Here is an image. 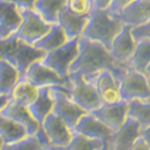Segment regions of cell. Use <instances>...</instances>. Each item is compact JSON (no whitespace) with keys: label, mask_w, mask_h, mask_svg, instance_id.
<instances>
[{"label":"cell","mask_w":150,"mask_h":150,"mask_svg":"<svg viewBox=\"0 0 150 150\" xmlns=\"http://www.w3.org/2000/svg\"><path fill=\"white\" fill-rule=\"evenodd\" d=\"M23 79L28 81L36 88L41 86H60V88L71 89V84L66 82L53 69L45 65L42 61H37L27 70Z\"/></svg>","instance_id":"8"},{"label":"cell","mask_w":150,"mask_h":150,"mask_svg":"<svg viewBox=\"0 0 150 150\" xmlns=\"http://www.w3.org/2000/svg\"><path fill=\"white\" fill-rule=\"evenodd\" d=\"M130 33L136 43L149 41L150 40V22L130 27Z\"/></svg>","instance_id":"32"},{"label":"cell","mask_w":150,"mask_h":150,"mask_svg":"<svg viewBox=\"0 0 150 150\" xmlns=\"http://www.w3.org/2000/svg\"><path fill=\"white\" fill-rule=\"evenodd\" d=\"M94 84L101 105H112L121 100L118 78L109 71H103L95 78Z\"/></svg>","instance_id":"14"},{"label":"cell","mask_w":150,"mask_h":150,"mask_svg":"<svg viewBox=\"0 0 150 150\" xmlns=\"http://www.w3.org/2000/svg\"><path fill=\"white\" fill-rule=\"evenodd\" d=\"M46 53L36 48L34 45H29L22 40H18V46L15 55V66L19 71L22 78L24 77L27 70L37 61H42Z\"/></svg>","instance_id":"17"},{"label":"cell","mask_w":150,"mask_h":150,"mask_svg":"<svg viewBox=\"0 0 150 150\" xmlns=\"http://www.w3.org/2000/svg\"><path fill=\"white\" fill-rule=\"evenodd\" d=\"M1 150H43V146L40 144L35 134L27 136L21 141L4 144Z\"/></svg>","instance_id":"30"},{"label":"cell","mask_w":150,"mask_h":150,"mask_svg":"<svg viewBox=\"0 0 150 150\" xmlns=\"http://www.w3.org/2000/svg\"><path fill=\"white\" fill-rule=\"evenodd\" d=\"M65 5L66 0H36L33 8L47 23L55 24L59 12Z\"/></svg>","instance_id":"26"},{"label":"cell","mask_w":150,"mask_h":150,"mask_svg":"<svg viewBox=\"0 0 150 150\" xmlns=\"http://www.w3.org/2000/svg\"><path fill=\"white\" fill-rule=\"evenodd\" d=\"M28 107H29L30 113L35 118V120L39 122V125L41 126V124L46 119V117L53 113L54 98L52 96L51 86H41V88H37L36 98Z\"/></svg>","instance_id":"18"},{"label":"cell","mask_w":150,"mask_h":150,"mask_svg":"<svg viewBox=\"0 0 150 150\" xmlns=\"http://www.w3.org/2000/svg\"><path fill=\"white\" fill-rule=\"evenodd\" d=\"M124 25H138L150 22V0H134L117 15Z\"/></svg>","instance_id":"16"},{"label":"cell","mask_w":150,"mask_h":150,"mask_svg":"<svg viewBox=\"0 0 150 150\" xmlns=\"http://www.w3.org/2000/svg\"><path fill=\"white\" fill-rule=\"evenodd\" d=\"M22 22V10L13 3L0 0V39L16 34Z\"/></svg>","instance_id":"15"},{"label":"cell","mask_w":150,"mask_h":150,"mask_svg":"<svg viewBox=\"0 0 150 150\" xmlns=\"http://www.w3.org/2000/svg\"><path fill=\"white\" fill-rule=\"evenodd\" d=\"M65 6L72 13L82 17H89L95 8L93 0H66Z\"/></svg>","instance_id":"31"},{"label":"cell","mask_w":150,"mask_h":150,"mask_svg":"<svg viewBox=\"0 0 150 150\" xmlns=\"http://www.w3.org/2000/svg\"><path fill=\"white\" fill-rule=\"evenodd\" d=\"M91 113L112 130H118L127 119V101H120L112 105H101Z\"/></svg>","instance_id":"12"},{"label":"cell","mask_w":150,"mask_h":150,"mask_svg":"<svg viewBox=\"0 0 150 150\" xmlns=\"http://www.w3.org/2000/svg\"><path fill=\"white\" fill-rule=\"evenodd\" d=\"M70 39L66 36L65 31L61 29L59 24L55 23V24H52L49 30L46 33V35H43L40 40H37L34 43V46L43 51L45 53H48L59 48L64 43H66Z\"/></svg>","instance_id":"23"},{"label":"cell","mask_w":150,"mask_h":150,"mask_svg":"<svg viewBox=\"0 0 150 150\" xmlns=\"http://www.w3.org/2000/svg\"><path fill=\"white\" fill-rule=\"evenodd\" d=\"M21 79L23 78L16 66L7 61H0V94L10 95Z\"/></svg>","instance_id":"25"},{"label":"cell","mask_w":150,"mask_h":150,"mask_svg":"<svg viewBox=\"0 0 150 150\" xmlns=\"http://www.w3.org/2000/svg\"><path fill=\"white\" fill-rule=\"evenodd\" d=\"M36 95H37V88L25 79H21L10 94L11 101L24 106H29L36 98Z\"/></svg>","instance_id":"27"},{"label":"cell","mask_w":150,"mask_h":150,"mask_svg":"<svg viewBox=\"0 0 150 150\" xmlns=\"http://www.w3.org/2000/svg\"><path fill=\"white\" fill-rule=\"evenodd\" d=\"M11 101V96L10 95H5V94H0V112H1L7 103Z\"/></svg>","instance_id":"37"},{"label":"cell","mask_w":150,"mask_h":150,"mask_svg":"<svg viewBox=\"0 0 150 150\" xmlns=\"http://www.w3.org/2000/svg\"><path fill=\"white\" fill-rule=\"evenodd\" d=\"M0 136H1L4 143L7 144L21 141L29 134L27 129L22 124L0 112Z\"/></svg>","instance_id":"22"},{"label":"cell","mask_w":150,"mask_h":150,"mask_svg":"<svg viewBox=\"0 0 150 150\" xmlns=\"http://www.w3.org/2000/svg\"><path fill=\"white\" fill-rule=\"evenodd\" d=\"M136 45L137 43L133 41L130 33V27L124 25L112 42L109 47V53L118 64L127 67V62L134 52Z\"/></svg>","instance_id":"13"},{"label":"cell","mask_w":150,"mask_h":150,"mask_svg":"<svg viewBox=\"0 0 150 150\" xmlns=\"http://www.w3.org/2000/svg\"><path fill=\"white\" fill-rule=\"evenodd\" d=\"M127 67L150 78V40L136 45L134 52L127 62Z\"/></svg>","instance_id":"21"},{"label":"cell","mask_w":150,"mask_h":150,"mask_svg":"<svg viewBox=\"0 0 150 150\" xmlns=\"http://www.w3.org/2000/svg\"><path fill=\"white\" fill-rule=\"evenodd\" d=\"M41 127L46 132L51 145L58 148H66L70 144L74 132L64 120L54 113L46 117L41 124Z\"/></svg>","instance_id":"9"},{"label":"cell","mask_w":150,"mask_h":150,"mask_svg":"<svg viewBox=\"0 0 150 150\" xmlns=\"http://www.w3.org/2000/svg\"><path fill=\"white\" fill-rule=\"evenodd\" d=\"M51 89L54 98L53 113L61 118L73 130L79 119L86 114V112L70 97L69 89L60 86H51Z\"/></svg>","instance_id":"5"},{"label":"cell","mask_w":150,"mask_h":150,"mask_svg":"<svg viewBox=\"0 0 150 150\" xmlns=\"http://www.w3.org/2000/svg\"><path fill=\"white\" fill-rule=\"evenodd\" d=\"M88 18L89 17H82L72 13L70 10L66 8V6H64L58 15L57 24L61 27L69 39H76V37L82 36L84 28L88 23Z\"/></svg>","instance_id":"20"},{"label":"cell","mask_w":150,"mask_h":150,"mask_svg":"<svg viewBox=\"0 0 150 150\" xmlns=\"http://www.w3.org/2000/svg\"><path fill=\"white\" fill-rule=\"evenodd\" d=\"M1 113L12 118L13 120L18 121L19 124H22L24 127L27 129L28 134H35L36 131L40 129V125L35 120V118L33 117V114L30 113L29 107L24 106L13 101H10L7 103V106L1 110Z\"/></svg>","instance_id":"19"},{"label":"cell","mask_w":150,"mask_h":150,"mask_svg":"<svg viewBox=\"0 0 150 150\" xmlns=\"http://www.w3.org/2000/svg\"><path fill=\"white\" fill-rule=\"evenodd\" d=\"M118 82H119L120 96L124 101L150 98L149 79L144 74L132 69H127L118 78Z\"/></svg>","instance_id":"6"},{"label":"cell","mask_w":150,"mask_h":150,"mask_svg":"<svg viewBox=\"0 0 150 150\" xmlns=\"http://www.w3.org/2000/svg\"><path fill=\"white\" fill-rule=\"evenodd\" d=\"M71 81L70 97L86 113H91L101 106L94 83L86 81L79 73H69Z\"/></svg>","instance_id":"4"},{"label":"cell","mask_w":150,"mask_h":150,"mask_svg":"<svg viewBox=\"0 0 150 150\" xmlns=\"http://www.w3.org/2000/svg\"><path fill=\"white\" fill-rule=\"evenodd\" d=\"M7 1L13 3L21 10H27V8H33L34 7V4H35L36 0H7Z\"/></svg>","instance_id":"35"},{"label":"cell","mask_w":150,"mask_h":150,"mask_svg":"<svg viewBox=\"0 0 150 150\" xmlns=\"http://www.w3.org/2000/svg\"><path fill=\"white\" fill-rule=\"evenodd\" d=\"M74 132H78L85 137H89L93 139H98L103 142L106 150L108 149V144L112 137V131L106 124H103L98 118H96L93 113H86L84 114L77 125L73 129Z\"/></svg>","instance_id":"10"},{"label":"cell","mask_w":150,"mask_h":150,"mask_svg":"<svg viewBox=\"0 0 150 150\" xmlns=\"http://www.w3.org/2000/svg\"><path fill=\"white\" fill-rule=\"evenodd\" d=\"M132 1H134V0H112L107 10L110 12V13L118 15L125 6H127V5L131 4Z\"/></svg>","instance_id":"33"},{"label":"cell","mask_w":150,"mask_h":150,"mask_svg":"<svg viewBox=\"0 0 150 150\" xmlns=\"http://www.w3.org/2000/svg\"><path fill=\"white\" fill-rule=\"evenodd\" d=\"M52 24L47 23L34 8L22 10V22L16 31L19 40L34 45L49 30Z\"/></svg>","instance_id":"7"},{"label":"cell","mask_w":150,"mask_h":150,"mask_svg":"<svg viewBox=\"0 0 150 150\" xmlns=\"http://www.w3.org/2000/svg\"><path fill=\"white\" fill-rule=\"evenodd\" d=\"M66 150H106L103 142L85 137L78 132H73V137Z\"/></svg>","instance_id":"28"},{"label":"cell","mask_w":150,"mask_h":150,"mask_svg":"<svg viewBox=\"0 0 150 150\" xmlns=\"http://www.w3.org/2000/svg\"><path fill=\"white\" fill-rule=\"evenodd\" d=\"M130 150H150V143L146 142L145 139H143L142 137H139V138L133 143V145L130 148Z\"/></svg>","instance_id":"34"},{"label":"cell","mask_w":150,"mask_h":150,"mask_svg":"<svg viewBox=\"0 0 150 150\" xmlns=\"http://www.w3.org/2000/svg\"><path fill=\"white\" fill-rule=\"evenodd\" d=\"M18 37L12 34L5 39H0V61H7L15 66V55L18 46Z\"/></svg>","instance_id":"29"},{"label":"cell","mask_w":150,"mask_h":150,"mask_svg":"<svg viewBox=\"0 0 150 150\" xmlns=\"http://www.w3.org/2000/svg\"><path fill=\"white\" fill-rule=\"evenodd\" d=\"M139 136V124L131 118H127L118 130L113 131L107 150H130Z\"/></svg>","instance_id":"11"},{"label":"cell","mask_w":150,"mask_h":150,"mask_svg":"<svg viewBox=\"0 0 150 150\" xmlns=\"http://www.w3.org/2000/svg\"><path fill=\"white\" fill-rule=\"evenodd\" d=\"M112 0H93L94 7L98 10H107Z\"/></svg>","instance_id":"36"},{"label":"cell","mask_w":150,"mask_h":150,"mask_svg":"<svg viewBox=\"0 0 150 150\" xmlns=\"http://www.w3.org/2000/svg\"><path fill=\"white\" fill-rule=\"evenodd\" d=\"M4 141H3V138H1V136H0V150H1L3 149V146H4Z\"/></svg>","instance_id":"39"},{"label":"cell","mask_w":150,"mask_h":150,"mask_svg":"<svg viewBox=\"0 0 150 150\" xmlns=\"http://www.w3.org/2000/svg\"><path fill=\"white\" fill-rule=\"evenodd\" d=\"M127 118L138 122L141 129L150 127V100L127 101Z\"/></svg>","instance_id":"24"},{"label":"cell","mask_w":150,"mask_h":150,"mask_svg":"<svg viewBox=\"0 0 150 150\" xmlns=\"http://www.w3.org/2000/svg\"><path fill=\"white\" fill-rule=\"evenodd\" d=\"M124 23L117 15L110 13L108 10L94 8L88 18L82 36L101 43L109 49L114 37L120 33Z\"/></svg>","instance_id":"2"},{"label":"cell","mask_w":150,"mask_h":150,"mask_svg":"<svg viewBox=\"0 0 150 150\" xmlns=\"http://www.w3.org/2000/svg\"><path fill=\"white\" fill-rule=\"evenodd\" d=\"M43 150H66V148H58V146H49Z\"/></svg>","instance_id":"38"},{"label":"cell","mask_w":150,"mask_h":150,"mask_svg":"<svg viewBox=\"0 0 150 150\" xmlns=\"http://www.w3.org/2000/svg\"><path fill=\"white\" fill-rule=\"evenodd\" d=\"M78 39L79 37L70 39L66 43L60 46L59 48L46 53L42 60L45 65L53 69L70 84H71V81L69 77V70H70V66L72 65V62L76 60L78 55Z\"/></svg>","instance_id":"3"},{"label":"cell","mask_w":150,"mask_h":150,"mask_svg":"<svg viewBox=\"0 0 150 150\" xmlns=\"http://www.w3.org/2000/svg\"><path fill=\"white\" fill-rule=\"evenodd\" d=\"M127 69L118 64L105 46L79 36L78 55L70 66L69 73H79L86 81L94 83L95 78L103 71H109L119 78Z\"/></svg>","instance_id":"1"}]
</instances>
